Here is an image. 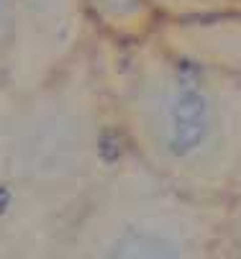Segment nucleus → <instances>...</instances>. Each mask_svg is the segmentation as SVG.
Returning <instances> with one entry per match:
<instances>
[{"instance_id": "nucleus-1", "label": "nucleus", "mask_w": 241, "mask_h": 259, "mask_svg": "<svg viewBox=\"0 0 241 259\" xmlns=\"http://www.w3.org/2000/svg\"><path fill=\"white\" fill-rule=\"evenodd\" d=\"M128 157L185 195L228 203L241 185V75L147 39L100 62Z\"/></svg>"}, {"instance_id": "nucleus-2", "label": "nucleus", "mask_w": 241, "mask_h": 259, "mask_svg": "<svg viewBox=\"0 0 241 259\" xmlns=\"http://www.w3.org/2000/svg\"><path fill=\"white\" fill-rule=\"evenodd\" d=\"M113 105L100 64L82 54L26 93L3 139V193L8 213L49 239L52 254L95 190L123 159Z\"/></svg>"}, {"instance_id": "nucleus-3", "label": "nucleus", "mask_w": 241, "mask_h": 259, "mask_svg": "<svg viewBox=\"0 0 241 259\" xmlns=\"http://www.w3.org/2000/svg\"><path fill=\"white\" fill-rule=\"evenodd\" d=\"M226 203L180 193L123 154L57 259H221Z\"/></svg>"}, {"instance_id": "nucleus-4", "label": "nucleus", "mask_w": 241, "mask_h": 259, "mask_svg": "<svg viewBox=\"0 0 241 259\" xmlns=\"http://www.w3.org/2000/svg\"><path fill=\"white\" fill-rule=\"evenodd\" d=\"M82 6L85 16L95 18L113 44L147 39L162 21L144 0H82Z\"/></svg>"}, {"instance_id": "nucleus-5", "label": "nucleus", "mask_w": 241, "mask_h": 259, "mask_svg": "<svg viewBox=\"0 0 241 259\" xmlns=\"http://www.w3.org/2000/svg\"><path fill=\"white\" fill-rule=\"evenodd\" d=\"M162 21H187L221 13H241V0H144Z\"/></svg>"}, {"instance_id": "nucleus-6", "label": "nucleus", "mask_w": 241, "mask_h": 259, "mask_svg": "<svg viewBox=\"0 0 241 259\" xmlns=\"http://www.w3.org/2000/svg\"><path fill=\"white\" fill-rule=\"evenodd\" d=\"M18 33V8L16 0H0V77L11 72Z\"/></svg>"}, {"instance_id": "nucleus-7", "label": "nucleus", "mask_w": 241, "mask_h": 259, "mask_svg": "<svg viewBox=\"0 0 241 259\" xmlns=\"http://www.w3.org/2000/svg\"><path fill=\"white\" fill-rule=\"evenodd\" d=\"M221 259H241V185L226 203V231Z\"/></svg>"}]
</instances>
